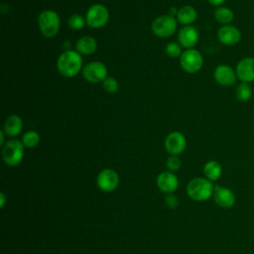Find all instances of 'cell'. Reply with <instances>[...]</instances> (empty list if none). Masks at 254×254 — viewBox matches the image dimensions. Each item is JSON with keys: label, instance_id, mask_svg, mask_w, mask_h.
<instances>
[{"label": "cell", "instance_id": "1", "mask_svg": "<svg viewBox=\"0 0 254 254\" xmlns=\"http://www.w3.org/2000/svg\"><path fill=\"white\" fill-rule=\"evenodd\" d=\"M59 72L64 77H73L82 69V57L76 51H64L57 61Z\"/></svg>", "mask_w": 254, "mask_h": 254}, {"label": "cell", "instance_id": "2", "mask_svg": "<svg viewBox=\"0 0 254 254\" xmlns=\"http://www.w3.org/2000/svg\"><path fill=\"white\" fill-rule=\"evenodd\" d=\"M214 186L206 178H194L187 185V193L194 201H205L213 195Z\"/></svg>", "mask_w": 254, "mask_h": 254}, {"label": "cell", "instance_id": "3", "mask_svg": "<svg viewBox=\"0 0 254 254\" xmlns=\"http://www.w3.org/2000/svg\"><path fill=\"white\" fill-rule=\"evenodd\" d=\"M39 29L46 38H54L60 31L61 19L59 14L51 9L41 12L38 18Z\"/></svg>", "mask_w": 254, "mask_h": 254}, {"label": "cell", "instance_id": "4", "mask_svg": "<svg viewBox=\"0 0 254 254\" xmlns=\"http://www.w3.org/2000/svg\"><path fill=\"white\" fill-rule=\"evenodd\" d=\"M24 148L25 146L22 141L18 139L7 141L2 147V159L4 163L10 167L18 166L24 158Z\"/></svg>", "mask_w": 254, "mask_h": 254}, {"label": "cell", "instance_id": "5", "mask_svg": "<svg viewBox=\"0 0 254 254\" xmlns=\"http://www.w3.org/2000/svg\"><path fill=\"white\" fill-rule=\"evenodd\" d=\"M177 25L178 20L175 19V17L170 15H162L153 21L151 29L155 36L166 39L172 37L175 34Z\"/></svg>", "mask_w": 254, "mask_h": 254}, {"label": "cell", "instance_id": "6", "mask_svg": "<svg viewBox=\"0 0 254 254\" xmlns=\"http://www.w3.org/2000/svg\"><path fill=\"white\" fill-rule=\"evenodd\" d=\"M85 20L87 26L94 29H99L104 27L109 20V11L102 4L91 5L85 15Z\"/></svg>", "mask_w": 254, "mask_h": 254}, {"label": "cell", "instance_id": "7", "mask_svg": "<svg viewBox=\"0 0 254 254\" xmlns=\"http://www.w3.org/2000/svg\"><path fill=\"white\" fill-rule=\"evenodd\" d=\"M180 65L186 72L195 73L203 65L202 55L195 49L186 50L180 57Z\"/></svg>", "mask_w": 254, "mask_h": 254}, {"label": "cell", "instance_id": "8", "mask_svg": "<svg viewBox=\"0 0 254 254\" xmlns=\"http://www.w3.org/2000/svg\"><path fill=\"white\" fill-rule=\"evenodd\" d=\"M107 67L101 62H91L82 67V76L90 83L102 82L107 77Z\"/></svg>", "mask_w": 254, "mask_h": 254}, {"label": "cell", "instance_id": "9", "mask_svg": "<svg viewBox=\"0 0 254 254\" xmlns=\"http://www.w3.org/2000/svg\"><path fill=\"white\" fill-rule=\"evenodd\" d=\"M119 175L116 171L110 168L103 169L99 172L96 178V184L103 192H111L119 186Z\"/></svg>", "mask_w": 254, "mask_h": 254}, {"label": "cell", "instance_id": "10", "mask_svg": "<svg viewBox=\"0 0 254 254\" xmlns=\"http://www.w3.org/2000/svg\"><path fill=\"white\" fill-rule=\"evenodd\" d=\"M164 147L170 155L178 156L182 154L187 147V140L185 135L179 131L171 132L165 139Z\"/></svg>", "mask_w": 254, "mask_h": 254}, {"label": "cell", "instance_id": "11", "mask_svg": "<svg viewBox=\"0 0 254 254\" xmlns=\"http://www.w3.org/2000/svg\"><path fill=\"white\" fill-rule=\"evenodd\" d=\"M240 30L232 25H224L217 31V39L224 46H235L241 41Z\"/></svg>", "mask_w": 254, "mask_h": 254}, {"label": "cell", "instance_id": "12", "mask_svg": "<svg viewBox=\"0 0 254 254\" xmlns=\"http://www.w3.org/2000/svg\"><path fill=\"white\" fill-rule=\"evenodd\" d=\"M156 183L158 189L166 194L174 193L179 187L178 177L175 175V173L170 171H164L160 173L157 177Z\"/></svg>", "mask_w": 254, "mask_h": 254}, {"label": "cell", "instance_id": "13", "mask_svg": "<svg viewBox=\"0 0 254 254\" xmlns=\"http://www.w3.org/2000/svg\"><path fill=\"white\" fill-rule=\"evenodd\" d=\"M235 71L237 78L241 82H253L254 81V58L246 57L241 59L236 64Z\"/></svg>", "mask_w": 254, "mask_h": 254}, {"label": "cell", "instance_id": "14", "mask_svg": "<svg viewBox=\"0 0 254 254\" xmlns=\"http://www.w3.org/2000/svg\"><path fill=\"white\" fill-rule=\"evenodd\" d=\"M213 77L215 81L222 86H231L237 79L235 69L227 64H219L213 71Z\"/></svg>", "mask_w": 254, "mask_h": 254}, {"label": "cell", "instance_id": "15", "mask_svg": "<svg viewBox=\"0 0 254 254\" xmlns=\"http://www.w3.org/2000/svg\"><path fill=\"white\" fill-rule=\"evenodd\" d=\"M198 39L199 33L197 29L191 25L183 27L178 34L179 44L187 50L193 49V47L197 44Z\"/></svg>", "mask_w": 254, "mask_h": 254}, {"label": "cell", "instance_id": "16", "mask_svg": "<svg viewBox=\"0 0 254 254\" xmlns=\"http://www.w3.org/2000/svg\"><path fill=\"white\" fill-rule=\"evenodd\" d=\"M213 199L222 208H230L235 203V195L231 190L221 186H214Z\"/></svg>", "mask_w": 254, "mask_h": 254}, {"label": "cell", "instance_id": "17", "mask_svg": "<svg viewBox=\"0 0 254 254\" xmlns=\"http://www.w3.org/2000/svg\"><path fill=\"white\" fill-rule=\"evenodd\" d=\"M23 130V120L17 114L9 115L4 122L3 131L10 137H16L21 134Z\"/></svg>", "mask_w": 254, "mask_h": 254}, {"label": "cell", "instance_id": "18", "mask_svg": "<svg viewBox=\"0 0 254 254\" xmlns=\"http://www.w3.org/2000/svg\"><path fill=\"white\" fill-rule=\"evenodd\" d=\"M97 49V42L91 36H82L75 43V51L81 56L92 55Z\"/></svg>", "mask_w": 254, "mask_h": 254}, {"label": "cell", "instance_id": "19", "mask_svg": "<svg viewBox=\"0 0 254 254\" xmlns=\"http://www.w3.org/2000/svg\"><path fill=\"white\" fill-rule=\"evenodd\" d=\"M196 17H197V12L190 5L183 6L182 8L179 9L177 14L178 22L185 26L191 25L196 20Z\"/></svg>", "mask_w": 254, "mask_h": 254}, {"label": "cell", "instance_id": "20", "mask_svg": "<svg viewBox=\"0 0 254 254\" xmlns=\"http://www.w3.org/2000/svg\"><path fill=\"white\" fill-rule=\"evenodd\" d=\"M203 174L207 180L211 182H215L222 175V167L217 161L210 160L204 164Z\"/></svg>", "mask_w": 254, "mask_h": 254}, {"label": "cell", "instance_id": "21", "mask_svg": "<svg viewBox=\"0 0 254 254\" xmlns=\"http://www.w3.org/2000/svg\"><path fill=\"white\" fill-rule=\"evenodd\" d=\"M214 18L218 23L222 24L223 26L229 25L234 19V13L230 8L220 6L214 11Z\"/></svg>", "mask_w": 254, "mask_h": 254}, {"label": "cell", "instance_id": "22", "mask_svg": "<svg viewBox=\"0 0 254 254\" xmlns=\"http://www.w3.org/2000/svg\"><path fill=\"white\" fill-rule=\"evenodd\" d=\"M252 96V87L247 82H241L235 89V97L240 102L248 101Z\"/></svg>", "mask_w": 254, "mask_h": 254}, {"label": "cell", "instance_id": "23", "mask_svg": "<svg viewBox=\"0 0 254 254\" xmlns=\"http://www.w3.org/2000/svg\"><path fill=\"white\" fill-rule=\"evenodd\" d=\"M22 143L27 148H34L40 143V134L37 131L29 130L22 136Z\"/></svg>", "mask_w": 254, "mask_h": 254}, {"label": "cell", "instance_id": "24", "mask_svg": "<svg viewBox=\"0 0 254 254\" xmlns=\"http://www.w3.org/2000/svg\"><path fill=\"white\" fill-rule=\"evenodd\" d=\"M85 24H86L85 18H83L81 15H78V14H74V15L70 16L67 21L68 27L74 31H79V30L83 29Z\"/></svg>", "mask_w": 254, "mask_h": 254}, {"label": "cell", "instance_id": "25", "mask_svg": "<svg viewBox=\"0 0 254 254\" xmlns=\"http://www.w3.org/2000/svg\"><path fill=\"white\" fill-rule=\"evenodd\" d=\"M102 87L107 93H115L119 88V83L116 78L112 76H107L102 81Z\"/></svg>", "mask_w": 254, "mask_h": 254}, {"label": "cell", "instance_id": "26", "mask_svg": "<svg viewBox=\"0 0 254 254\" xmlns=\"http://www.w3.org/2000/svg\"><path fill=\"white\" fill-rule=\"evenodd\" d=\"M182 46L179 43L175 42H170L166 48H165V53L170 57V58H178L181 57L183 52H182Z\"/></svg>", "mask_w": 254, "mask_h": 254}, {"label": "cell", "instance_id": "27", "mask_svg": "<svg viewBox=\"0 0 254 254\" xmlns=\"http://www.w3.org/2000/svg\"><path fill=\"white\" fill-rule=\"evenodd\" d=\"M166 166H167V169L168 171L170 172H177L178 170H180L181 166H182V161L180 160V158L178 156H174V155H171L167 161H166Z\"/></svg>", "mask_w": 254, "mask_h": 254}, {"label": "cell", "instance_id": "28", "mask_svg": "<svg viewBox=\"0 0 254 254\" xmlns=\"http://www.w3.org/2000/svg\"><path fill=\"white\" fill-rule=\"evenodd\" d=\"M165 203L169 208H177V206L179 205V199L177 197V195H175L174 193H170L167 194L165 197Z\"/></svg>", "mask_w": 254, "mask_h": 254}, {"label": "cell", "instance_id": "29", "mask_svg": "<svg viewBox=\"0 0 254 254\" xmlns=\"http://www.w3.org/2000/svg\"><path fill=\"white\" fill-rule=\"evenodd\" d=\"M207 1L210 5L215 7H220L225 2V0H207Z\"/></svg>", "mask_w": 254, "mask_h": 254}, {"label": "cell", "instance_id": "30", "mask_svg": "<svg viewBox=\"0 0 254 254\" xmlns=\"http://www.w3.org/2000/svg\"><path fill=\"white\" fill-rule=\"evenodd\" d=\"M6 201V195L4 194V192H0V207H4Z\"/></svg>", "mask_w": 254, "mask_h": 254}, {"label": "cell", "instance_id": "31", "mask_svg": "<svg viewBox=\"0 0 254 254\" xmlns=\"http://www.w3.org/2000/svg\"><path fill=\"white\" fill-rule=\"evenodd\" d=\"M178 11H179V10H178L176 7H172V8H170L168 15H170V16H172V17H175V16H177Z\"/></svg>", "mask_w": 254, "mask_h": 254}, {"label": "cell", "instance_id": "32", "mask_svg": "<svg viewBox=\"0 0 254 254\" xmlns=\"http://www.w3.org/2000/svg\"><path fill=\"white\" fill-rule=\"evenodd\" d=\"M4 138H5V132L3 130L0 131V145L3 147L4 146Z\"/></svg>", "mask_w": 254, "mask_h": 254}]
</instances>
